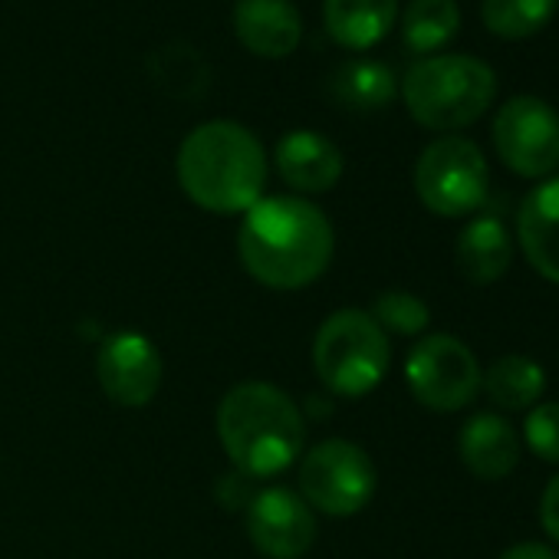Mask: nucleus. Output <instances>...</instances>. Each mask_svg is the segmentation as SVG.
I'll list each match as a JSON object with an SVG mask.
<instances>
[{"mask_svg": "<svg viewBox=\"0 0 559 559\" xmlns=\"http://www.w3.org/2000/svg\"><path fill=\"white\" fill-rule=\"evenodd\" d=\"M336 234L330 217L307 198H260L240 221L237 257L257 284L270 290H304L330 270Z\"/></svg>", "mask_w": 559, "mask_h": 559, "instance_id": "nucleus-1", "label": "nucleus"}, {"mask_svg": "<svg viewBox=\"0 0 559 559\" xmlns=\"http://www.w3.org/2000/svg\"><path fill=\"white\" fill-rule=\"evenodd\" d=\"M175 171L201 211L247 214L266 188V152L240 122L211 119L185 135Z\"/></svg>", "mask_w": 559, "mask_h": 559, "instance_id": "nucleus-2", "label": "nucleus"}, {"mask_svg": "<svg viewBox=\"0 0 559 559\" xmlns=\"http://www.w3.org/2000/svg\"><path fill=\"white\" fill-rule=\"evenodd\" d=\"M217 438L247 480L276 477L304 454L307 418L300 405L270 382H240L217 405Z\"/></svg>", "mask_w": 559, "mask_h": 559, "instance_id": "nucleus-3", "label": "nucleus"}, {"mask_svg": "<svg viewBox=\"0 0 559 559\" xmlns=\"http://www.w3.org/2000/svg\"><path fill=\"white\" fill-rule=\"evenodd\" d=\"M497 96L493 70L467 53H438L418 60L402 80L408 116L435 132L474 126Z\"/></svg>", "mask_w": 559, "mask_h": 559, "instance_id": "nucleus-4", "label": "nucleus"}, {"mask_svg": "<svg viewBox=\"0 0 559 559\" xmlns=\"http://www.w3.org/2000/svg\"><path fill=\"white\" fill-rule=\"evenodd\" d=\"M392 362L389 336L366 310H336L313 340V369L340 399H362L385 379Z\"/></svg>", "mask_w": 559, "mask_h": 559, "instance_id": "nucleus-5", "label": "nucleus"}, {"mask_svg": "<svg viewBox=\"0 0 559 559\" xmlns=\"http://www.w3.org/2000/svg\"><path fill=\"white\" fill-rule=\"evenodd\" d=\"M415 191L418 201L438 217L474 214L490 191L487 158L477 142L464 135L435 139L415 162Z\"/></svg>", "mask_w": 559, "mask_h": 559, "instance_id": "nucleus-6", "label": "nucleus"}, {"mask_svg": "<svg viewBox=\"0 0 559 559\" xmlns=\"http://www.w3.org/2000/svg\"><path fill=\"white\" fill-rule=\"evenodd\" d=\"M376 487V464L356 441L326 438L300 461V497L326 516H353L366 510Z\"/></svg>", "mask_w": 559, "mask_h": 559, "instance_id": "nucleus-7", "label": "nucleus"}, {"mask_svg": "<svg viewBox=\"0 0 559 559\" xmlns=\"http://www.w3.org/2000/svg\"><path fill=\"white\" fill-rule=\"evenodd\" d=\"M405 382L412 395L431 412H461L484 385L477 356L454 336H425L405 359Z\"/></svg>", "mask_w": 559, "mask_h": 559, "instance_id": "nucleus-8", "label": "nucleus"}, {"mask_svg": "<svg viewBox=\"0 0 559 559\" xmlns=\"http://www.w3.org/2000/svg\"><path fill=\"white\" fill-rule=\"evenodd\" d=\"M493 148L520 178H546L559 168V112L536 96H513L493 116Z\"/></svg>", "mask_w": 559, "mask_h": 559, "instance_id": "nucleus-9", "label": "nucleus"}, {"mask_svg": "<svg viewBox=\"0 0 559 559\" xmlns=\"http://www.w3.org/2000/svg\"><path fill=\"white\" fill-rule=\"evenodd\" d=\"M317 533V510L290 487L257 490L247 503V536L266 559H304Z\"/></svg>", "mask_w": 559, "mask_h": 559, "instance_id": "nucleus-10", "label": "nucleus"}, {"mask_svg": "<svg viewBox=\"0 0 559 559\" xmlns=\"http://www.w3.org/2000/svg\"><path fill=\"white\" fill-rule=\"evenodd\" d=\"M96 379L109 402L122 408H145L162 389L165 362L148 336L122 330L99 346Z\"/></svg>", "mask_w": 559, "mask_h": 559, "instance_id": "nucleus-11", "label": "nucleus"}, {"mask_svg": "<svg viewBox=\"0 0 559 559\" xmlns=\"http://www.w3.org/2000/svg\"><path fill=\"white\" fill-rule=\"evenodd\" d=\"M276 171L294 191L300 194H326L340 185L343 178V152L336 148L333 139L313 129H297L287 132L273 148Z\"/></svg>", "mask_w": 559, "mask_h": 559, "instance_id": "nucleus-12", "label": "nucleus"}, {"mask_svg": "<svg viewBox=\"0 0 559 559\" xmlns=\"http://www.w3.org/2000/svg\"><path fill=\"white\" fill-rule=\"evenodd\" d=\"M234 34L253 57L284 60L304 40V17L290 0H237Z\"/></svg>", "mask_w": 559, "mask_h": 559, "instance_id": "nucleus-13", "label": "nucleus"}, {"mask_svg": "<svg viewBox=\"0 0 559 559\" xmlns=\"http://www.w3.org/2000/svg\"><path fill=\"white\" fill-rule=\"evenodd\" d=\"M516 237L526 263L549 284H559V175L526 191L516 211Z\"/></svg>", "mask_w": 559, "mask_h": 559, "instance_id": "nucleus-14", "label": "nucleus"}, {"mask_svg": "<svg viewBox=\"0 0 559 559\" xmlns=\"http://www.w3.org/2000/svg\"><path fill=\"white\" fill-rule=\"evenodd\" d=\"M457 454L480 480H503L520 461L516 428L493 412H477L457 431Z\"/></svg>", "mask_w": 559, "mask_h": 559, "instance_id": "nucleus-15", "label": "nucleus"}, {"mask_svg": "<svg viewBox=\"0 0 559 559\" xmlns=\"http://www.w3.org/2000/svg\"><path fill=\"white\" fill-rule=\"evenodd\" d=\"M399 21V0H323V24L333 44L372 50Z\"/></svg>", "mask_w": 559, "mask_h": 559, "instance_id": "nucleus-16", "label": "nucleus"}, {"mask_svg": "<svg viewBox=\"0 0 559 559\" xmlns=\"http://www.w3.org/2000/svg\"><path fill=\"white\" fill-rule=\"evenodd\" d=\"M510 260H513V240L497 214H480L457 234L454 263L471 284H493V280L507 273Z\"/></svg>", "mask_w": 559, "mask_h": 559, "instance_id": "nucleus-17", "label": "nucleus"}, {"mask_svg": "<svg viewBox=\"0 0 559 559\" xmlns=\"http://www.w3.org/2000/svg\"><path fill=\"white\" fill-rule=\"evenodd\" d=\"M461 31L457 0H412L402 14V40L418 57H438Z\"/></svg>", "mask_w": 559, "mask_h": 559, "instance_id": "nucleus-18", "label": "nucleus"}, {"mask_svg": "<svg viewBox=\"0 0 559 559\" xmlns=\"http://www.w3.org/2000/svg\"><path fill=\"white\" fill-rule=\"evenodd\" d=\"M330 93L340 106L353 109V112H376V109H385L395 93H399V83H395V73L379 63V60H356V63H346L336 70L333 83H330Z\"/></svg>", "mask_w": 559, "mask_h": 559, "instance_id": "nucleus-19", "label": "nucleus"}, {"mask_svg": "<svg viewBox=\"0 0 559 559\" xmlns=\"http://www.w3.org/2000/svg\"><path fill=\"white\" fill-rule=\"evenodd\" d=\"M484 389H487V395H490V402L497 408L523 412V408H533L543 399L546 376H543L539 362H533L530 356H503L487 369Z\"/></svg>", "mask_w": 559, "mask_h": 559, "instance_id": "nucleus-20", "label": "nucleus"}, {"mask_svg": "<svg viewBox=\"0 0 559 559\" xmlns=\"http://www.w3.org/2000/svg\"><path fill=\"white\" fill-rule=\"evenodd\" d=\"M559 8V0H480V21L493 37L523 40L539 34Z\"/></svg>", "mask_w": 559, "mask_h": 559, "instance_id": "nucleus-21", "label": "nucleus"}, {"mask_svg": "<svg viewBox=\"0 0 559 559\" xmlns=\"http://www.w3.org/2000/svg\"><path fill=\"white\" fill-rule=\"evenodd\" d=\"M369 317L379 323L382 333H395V336H418L428 330L431 323V310L421 297L408 294V290H385L372 300Z\"/></svg>", "mask_w": 559, "mask_h": 559, "instance_id": "nucleus-22", "label": "nucleus"}, {"mask_svg": "<svg viewBox=\"0 0 559 559\" xmlns=\"http://www.w3.org/2000/svg\"><path fill=\"white\" fill-rule=\"evenodd\" d=\"M523 438L539 461L559 464V402L533 405V412L523 421Z\"/></svg>", "mask_w": 559, "mask_h": 559, "instance_id": "nucleus-23", "label": "nucleus"}, {"mask_svg": "<svg viewBox=\"0 0 559 559\" xmlns=\"http://www.w3.org/2000/svg\"><path fill=\"white\" fill-rule=\"evenodd\" d=\"M539 523L559 543V474L549 477V484L543 487V497H539Z\"/></svg>", "mask_w": 559, "mask_h": 559, "instance_id": "nucleus-24", "label": "nucleus"}, {"mask_svg": "<svg viewBox=\"0 0 559 559\" xmlns=\"http://www.w3.org/2000/svg\"><path fill=\"white\" fill-rule=\"evenodd\" d=\"M497 559H559V552L543 543H516V546L503 549Z\"/></svg>", "mask_w": 559, "mask_h": 559, "instance_id": "nucleus-25", "label": "nucleus"}]
</instances>
